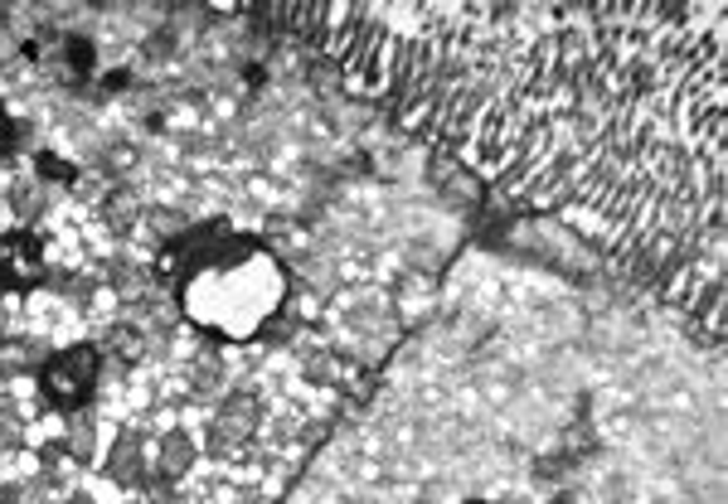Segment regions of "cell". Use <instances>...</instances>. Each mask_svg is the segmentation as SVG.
Here are the masks:
<instances>
[{"instance_id": "5bb4252c", "label": "cell", "mask_w": 728, "mask_h": 504, "mask_svg": "<svg viewBox=\"0 0 728 504\" xmlns=\"http://www.w3.org/2000/svg\"><path fill=\"white\" fill-rule=\"evenodd\" d=\"M291 335H297V315H277L272 325H263V340L267 344H287Z\"/></svg>"}, {"instance_id": "277c9868", "label": "cell", "mask_w": 728, "mask_h": 504, "mask_svg": "<svg viewBox=\"0 0 728 504\" xmlns=\"http://www.w3.org/2000/svg\"><path fill=\"white\" fill-rule=\"evenodd\" d=\"M107 481L113 485H141L146 481V447L137 432H117L113 451H107Z\"/></svg>"}, {"instance_id": "cb8c5ba5", "label": "cell", "mask_w": 728, "mask_h": 504, "mask_svg": "<svg viewBox=\"0 0 728 504\" xmlns=\"http://www.w3.org/2000/svg\"><path fill=\"white\" fill-rule=\"evenodd\" d=\"M0 30H6V10H0Z\"/></svg>"}, {"instance_id": "7c38bea8", "label": "cell", "mask_w": 728, "mask_h": 504, "mask_svg": "<svg viewBox=\"0 0 728 504\" xmlns=\"http://www.w3.org/2000/svg\"><path fill=\"white\" fill-rule=\"evenodd\" d=\"M40 208H44V194L34 190V184H20V190H15V214L20 218H34Z\"/></svg>"}, {"instance_id": "ffe728a7", "label": "cell", "mask_w": 728, "mask_h": 504, "mask_svg": "<svg viewBox=\"0 0 728 504\" xmlns=\"http://www.w3.org/2000/svg\"><path fill=\"white\" fill-rule=\"evenodd\" d=\"M6 151H10V117H6V107H0V161H6Z\"/></svg>"}, {"instance_id": "603a6c76", "label": "cell", "mask_w": 728, "mask_h": 504, "mask_svg": "<svg viewBox=\"0 0 728 504\" xmlns=\"http://www.w3.org/2000/svg\"><path fill=\"white\" fill-rule=\"evenodd\" d=\"M554 504H574V500H568V495H558V500H554Z\"/></svg>"}, {"instance_id": "d6986e66", "label": "cell", "mask_w": 728, "mask_h": 504, "mask_svg": "<svg viewBox=\"0 0 728 504\" xmlns=\"http://www.w3.org/2000/svg\"><path fill=\"white\" fill-rule=\"evenodd\" d=\"M151 228H161V233H180V228H185V218H180V214H151Z\"/></svg>"}, {"instance_id": "8992f818", "label": "cell", "mask_w": 728, "mask_h": 504, "mask_svg": "<svg viewBox=\"0 0 728 504\" xmlns=\"http://www.w3.org/2000/svg\"><path fill=\"white\" fill-rule=\"evenodd\" d=\"M49 360L44 340H6L0 344V378H30Z\"/></svg>"}, {"instance_id": "5b68a950", "label": "cell", "mask_w": 728, "mask_h": 504, "mask_svg": "<svg viewBox=\"0 0 728 504\" xmlns=\"http://www.w3.org/2000/svg\"><path fill=\"white\" fill-rule=\"evenodd\" d=\"M685 315H689V335H695L699 344H714V350H719L724 344V281H714Z\"/></svg>"}, {"instance_id": "4fadbf2b", "label": "cell", "mask_w": 728, "mask_h": 504, "mask_svg": "<svg viewBox=\"0 0 728 504\" xmlns=\"http://www.w3.org/2000/svg\"><path fill=\"white\" fill-rule=\"evenodd\" d=\"M20 417L10 412V408H0V451H10V447H20Z\"/></svg>"}, {"instance_id": "2e32d148", "label": "cell", "mask_w": 728, "mask_h": 504, "mask_svg": "<svg viewBox=\"0 0 728 504\" xmlns=\"http://www.w3.org/2000/svg\"><path fill=\"white\" fill-rule=\"evenodd\" d=\"M170 49H175V34L161 30V34H151V40H146V58H170Z\"/></svg>"}, {"instance_id": "9a60e30c", "label": "cell", "mask_w": 728, "mask_h": 504, "mask_svg": "<svg viewBox=\"0 0 728 504\" xmlns=\"http://www.w3.org/2000/svg\"><path fill=\"white\" fill-rule=\"evenodd\" d=\"M307 374L315 378V384H331V378H335V364H331V354H325V350L307 354Z\"/></svg>"}, {"instance_id": "44dd1931", "label": "cell", "mask_w": 728, "mask_h": 504, "mask_svg": "<svg viewBox=\"0 0 728 504\" xmlns=\"http://www.w3.org/2000/svg\"><path fill=\"white\" fill-rule=\"evenodd\" d=\"M0 504H20V490H10V485H6V490H0Z\"/></svg>"}, {"instance_id": "52a82bcc", "label": "cell", "mask_w": 728, "mask_h": 504, "mask_svg": "<svg viewBox=\"0 0 728 504\" xmlns=\"http://www.w3.org/2000/svg\"><path fill=\"white\" fill-rule=\"evenodd\" d=\"M156 471L161 481H180V475L194 471V441L185 432H165L161 447H156Z\"/></svg>"}, {"instance_id": "3957f363", "label": "cell", "mask_w": 728, "mask_h": 504, "mask_svg": "<svg viewBox=\"0 0 728 504\" xmlns=\"http://www.w3.org/2000/svg\"><path fill=\"white\" fill-rule=\"evenodd\" d=\"M44 281V248L30 228H15L0 238V287L6 291H30Z\"/></svg>"}, {"instance_id": "6da1fadb", "label": "cell", "mask_w": 728, "mask_h": 504, "mask_svg": "<svg viewBox=\"0 0 728 504\" xmlns=\"http://www.w3.org/2000/svg\"><path fill=\"white\" fill-rule=\"evenodd\" d=\"M97 374H103V350L97 344H68V350L49 354L44 368H40V384H44V398L64 412H78L88 408L93 388H97Z\"/></svg>"}, {"instance_id": "e0dca14e", "label": "cell", "mask_w": 728, "mask_h": 504, "mask_svg": "<svg viewBox=\"0 0 728 504\" xmlns=\"http://www.w3.org/2000/svg\"><path fill=\"white\" fill-rule=\"evenodd\" d=\"M34 161H40V175H49V180H73V170L58 156H34Z\"/></svg>"}, {"instance_id": "30bf717a", "label": "cell", "mask_w": 728, "mask_h": 504, "mask_svg": "<svg viewBox=\"0 0 728 504\" xmlns=\"http://www.w3.org/2000/svg\"><path fill=\"white\" fill-rule=\"evenodd\" d=\"M137 214H141V204H137V194H131V190H113V194L103 200V218H107V224H113L117 233H127L131 224H137Z\"/></svg>"}, {"instance_id": "8fae6325", "label": "cell", "mask_w": 728, "mask_h": 504, "mask_svg": "<svg viewBox=\"0 0 728 504\" xmlns=\"http://www.w3.org/2000/svg\"><path fill=\"white\" fill-rule=\"evenodd\" d=\"M107 350H113L121 364H141V354H146V335H141L137 325H113V330H107Z\"/></svg>"}, {"instance_id": "7a4b0ae2", "label": "cell", "mask_w": 728, "mask_h": 504, "mask_svg": "<svg viewBox=\"0 0 728 504\" xmlns=\"http://www.w3.org/2000/svg\"><path fill=\"white\" fill-rule=\"evenodd\" d=\"M258 432V398L253 393H228L214 412V427H210V451L214 457H234L238 447H248V437Z\"/></svg>"}, {"instance_id": "7402d4cb", "label": "cell", "mask_w": 728, "mask_h": 504, "mask_svg": "<svg viewBox=\"0 0 728 504\" xmlns=\"http://www.w3.org/2000/svg\"><path fill=\"white\" fill-rule=\"evenodd\" d=\"M0 344H6V305H0Z\"/></svg>"}, {"instance_id": "ba28073f", "label": "cell", "mask_w": 728, "mask_h": 504, "mask_svg": "<svg viewBox=\"0 0 728 504\" xmlns=\"http://www.w3.org/2000/svg\"><path fill=\"white\" fill-rule=\"evenodd\" d=\"M93 441H97V422H93V412L88 408H78V412H68V437H64V451L78 465H88L93 461Z\"/></svg>"}, {"instance_id": "d4e9b609", "label": "cell", "mask_w": 728, "mask_h": 504, "mask_svg": "<svg viewBox=\"0 0 728 504\" xmlns=\"http://www.w3.org/2000/svg\"><path fill=\"white\" fill-rule=\"evenodd\" d=\"M422 504H428V500H422Z\"/></svg>"}, {"instance_id": "9c48e42d", "label": "cell", "mask_w": 728, "mask_h": 504, "mask_svg": "<svg viewBox=\"0 0 728 504\" xmlns=\"http://www.w3.org/2000/svg\"><path fill=\"white\" fill-rule=\"evenodd\" d=\"M287 34H297L301 44L325 40V6H287Z\"/></svg>"}, {"instance_id": "ac0fdd59", "label": "cell", "mask_w": 728, "mask_h": 504, "mask_svg": "<svg viewBox=\"0 0 728 504\" xmlns=\"http://www.w3.org/2000/svg\"><path fill=\"white\" fill-rule=\"evenodd\" d=\"M68 64L73 68H88L93 64V44L88 40H68Z\"/></svg>"}]
</instances>
